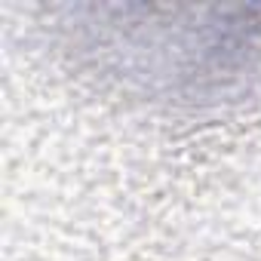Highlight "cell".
<instances>
[{
	"label": "cell",
	"instance_id": "cell-1",
	"mask_svg": "<svg viewBox=\"0 0 261 261\" xmlns=\"http://www.w3.org/2000/svg\"><path fill=\"white\" fill-rule=\"evenodd\" d=\"M74 46L101 74L160 98H221L261 83V7L74 10Z\"/></svg>",
	"mask_w": 261,
	"mask_h": 261
}]
</instances>
